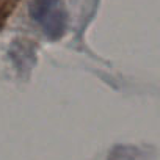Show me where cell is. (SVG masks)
Returning <instances> with one entry per match:
<instances>
[{"label":"cell","instance_id":"1","mask_svg":"<svg viewBox=\"0 0 160 160\" xmlns=\"http://www.w3.org/2000/svg\"><path fill=\"white\" fill-rule=\"evenodd\" d=\"M33 16L44 25L46 32H55V35H58L63 28L58 0H38L33 7Z\"/></svg>","mask_w":160,"mask_h":160},{"label":"cell","instance_id":"2","mask_svg":"<svg viewBox=\"0 0 160 160\" xmlns=\"http://www.w3.org/2000/svg\"><path fill=\"white\" fill-rule=\"evenodd\" d=\"M18 2L19 0H0V28H3V25L7 24L8 18L18 7Z\"/></svg>","mask_w":160,"mask_h":160}]
</instances>
